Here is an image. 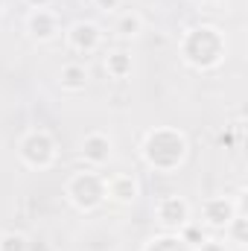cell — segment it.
<instances>
[{"instance_id": "6da1fadb", "label": "cell", "mask_w": 248, "mask_h": 251, "mask_svg": "<svg viewBox=\"0 0 248 251\" xmlns=\"http://www.w3.org/2000/svg\"><path fill=\"white\" fill-rule=\"evenodd\" d=\"M178 59L196 73H213L228 59V35L216 24H193L178 38Z\"/></svg>"}, {"instance_id": "7a4b0ae2", "label": "cell", "mask_w": 248, "mask_h": 251, "mask_svg": "<svg viewBox=\"0 0 248 251\" xmlns=\"http://www.w3.org/2000/svg\"><path fill=\"white\" fill-rule=\"evenodd\" d=\"M137 155H140L143 167H149L152 173L173 176V173H178L184 167L187 158H190V140L175 126H155V128H149L140 137Z\"/></svg>"}, {"instance_id": "3957f363", "label": "cell", "mask_w": 248, "mask_h": 251, "mask_svg": "<svg viewBox=\"0 0 248 251\" xmlns=\"http://www.w3.org/2000/svg\"><path fill=\"white\" fill-rule=\"evenodd\" d=\"M64 199L76 213H97L105 204V176L91 167L70 173L64 181Z\"/></svg>"}, {"instance_id": "277c9868", "label": "cell", "mask_w": 248, "mask_h": 251, "mask_svg": "<svg viewBox=\"0 0 248 251\" xmlns=\"http://www.w3.org/2000/svg\"><path fill=\"white\" fill-rule=\"evenodd\" d=\"M18 161L26 167V170H50L56 161H59V140L50 128H26L21 137H18Z\"/></svg>"}, {"instance_id": "5b68a950", "label": "cell", "mask_w": 248, "mask_h": 251, "mask_svg": "<svg viewBox=\"0 0 248 251\" xmlns=\"http://www.w3.org/2000/svg\"><path fill=\"white\" fill-rule=\"evenodd\" d=\"M243 196H246V190H240L237 199L234 196H210V199H204L198 225L207 228V231H225V225L243 210Z\"/></svg>"}, {"instance_id": "8992f818", "label": "cell", "mask_w": 248, "mask_h": 251, "mask_svg": "<svg viewBox=\"0 0 248 251\" xmlns=\"http://www.w3.org/2000/svg\"><path fill=\"white\" fill-rule=\"evenodd\" d=\"M24 32L32 44H53L56 38H62V15L50 6V9H29L24 18Z\"/></svg>"}, {"instance_id": "52a82bcc", "label": "cell", "mask_w": 248, "mask_h": 251, "mask_svg": "<svg viewBox=\"0 0 248 251\" xmlns=\"http://www.w3.org/2000/svg\"><path fill=\"white\" fill-rule=\"evenodd\" d=\"M155 222L167 231V234H178L187 222H193V204L178 193H167L155 201Z\"/></svg>"}, {"instance_id": "ba28073f", "label": "cell", "mask_w": 248, "mask_h": 251, "mask_svg": "<svg viewBox=\"0 0 248 251\" xmlns=\"http://www.w3.org/2000/svg\"><path fill=\"white\" fill-rule=\"evenodd\" d=\"M64 44L76 56H94L105 44V32L97 21L82 18V21H73L70 26H64Z\"/></svg>"}, {"instance_id": "9c48e42d", "label": "cell", "mask_w": 248, "mask_h": 251, "mask_svg": "<svg viewBox=\"0 0 248 251\" xmlns=\"http://www.w3.org/2000/svg\"><path fill=\"white\" fill-rule=\"evenodd\" d=\"M79 158L91 170H99V167L111 164V158H114V137L108 131H88L79 140Z\"/></svg>"}, {"instance_id": "30bf717a", "label": "cell", "mask_w": 248, "mask_h": 251, "mask_svg": "<svg viewBox=\"0 0 248 251\" xmlns=\"http://www.w3.org/2000/svg\"><path fill=\"white\" fill-rule=\"evenodd\" d=\"M140 178L134 173H114L105 178V201L117 207H131L140 199Z\"/></svg>"}, {"instance_id": "8fae6325", "label": "cell", "mask_w": 248, "mask_h": 251, "mask_svg": "<svg viewBox=\"0 0 248 251\" xmlns=\"http://www.w3.org/2000/svg\"><path fill=\"white\" fill-rule=\"evenodd\" d=\"M102 67H105L108 79H114V82H128V79L134 76V56H131L128 50H123V47L108 50L105 59H102Z\"/></svg>"}, {"instance_id": "7c38bea8", "label": "cell", "mask_w": 248, "mask_h": 251, "mask_svg": "<svg viewBox=\"0 0 248 251\" xmlns=\"http://www.w3.org/2000/svg\"><path fill=\"white\" fill-rule=\"evenodd\" d=\"M143 29H146L143 15H140L137 9H125V12H120V15L114 18L111 35H114V38H120V41H134V38H140V35H143Z\"/></svg>"}, {"instance_id": "4fadbf2b", "label": "cell", "mask_w": 248, "mask_h": 251, "mask_svg": "<svg viewBox=\"0 0 248 251\" xmlns=\"http://www.w3.org/2000/svg\"><path fill=\"white\" fill-rule=\"evenodd\" d=\"M88 82H91V73H88L85 64H79V62L62 64V70H59V88H62L64 94H82L88 88Z\"/></svg>"}, {"instance_id": "5bb4252c", "label": "cell", "mask_w": 248, "mask_h": 251, "mask_svg": "<svg viewBox=\"0 0 248 251\" xmlns=\"http://www.w3.org/2000/svg\"><path fill=\"white\" fill-rule=\"evenodd\" d=\"M222 234H225L222 240H225L231 249H246L248 246V216H246V210H240V213L225 225Z\"/></svg>"}, {"instance_id": "9a60e30c", "label": "cell", "mask_w": 248, "mask_h": 251, "mask_svg": "<svg viewBox=\"0 0 248 251\" xmlns=\"http://www.w3.org/2000/svg\"><path fill=\"white\" fill-rule=\"evenodd\" d=\"M140 251H196V249H190L178 234H167V231H164V234L146 240V243L140 246Z\"/></svg>"}, {"instance_id": "2e32d148", "label": "cell", "mask_w": 248, "mask_h": 251, "mask_svg": "<svg viewBox=\"0 0 248 251\" xmlns=\"http://www.w3.org/2000/svg\"><path fill=\"white\" fill-rule=\"evenodd\" d=\"M0 251H29V237L24 231H6L0 234Z\"/></svg>"}, {"instance_id": "e0dca14e", "label": "cell", "mask_w": 248, "mask_h": 251, "mask_svg": "<svg viewBox=\"0 0 248 251\" xmlns=\"http://www.w3.org/2000/svg\"><path fill=\"white\" fill-rule=\"evenodd\" d=\"M178 237L184 240L190 249H198V246H201V243H204V240H207L210 234H207V228H201L198 222H187L184 228L178 231Z\"/></svg>"}, {"instance_id": "ac0fdd59", "label": "cell", "mask_w": 248, "mask_h": 251, "mask_svg": "<svg viewBox=\"0 0 248 251\" xmlns=\"http://www.w3.org/2000/svg\"><path fill=\"white\" fill-rule=\"evenodd\" d=\"M196 251H234V249H231L222 237H207V240H204Z\"/></svg>"}, {"instance_id": "d6986e66", "label": "cell", "mask_w": 248, "mask_h": 251, "mask_svg": "<svg viewBox=\"0 0 248 251\" xmlns=\"http://www.w3.org/2000/svg\"><path fill=\"white\" fill-rule=\"evenodd\" d=\"M91 3H94V9H97V12H102V15H114V12L120 9V3H123V0H91Z\"/></svg>"}, {"instance_id": "ffe728a7", "label": "cell", "mask_w": 248, "mask_h": 251, "mask_svg": "<svg viewBox=\"0 0 248 251\" xmlns=\"http://www.w3.org/2000/svg\"><path fill=\"white\" fill-rule=\"evenodd\" d=\"M21 3H24L26 9H50L56 0H21Z\"/></svg>"}, {"instance_id": "44dd1931", "label": "cell", "mask_w": 248, "mask_h": 251, "mask_svg": "<svg viewBox=\"0 0 248 251\" xmlns=\"http://www.w3.org/2000/svg\"><path fill=\"white\" fill-rule=\"evenodd\" d=\"M193 3H196V6H216L219 0H193Z\"/></svg>"}, {"instance_id": "7402d4cb", "label": "cell", "mask_w": 248, "mask_h": 251, "mask_svg": "<svg viewBox=\"0 0 248 251\" xmlns=\"http://www.w3.org/2000/svg\"><path fill=\"white\" fill-rule=\"evenodd\" d=\"M3 15H6V0H0V21H3Z\"/></svg>"}]
</instances>
